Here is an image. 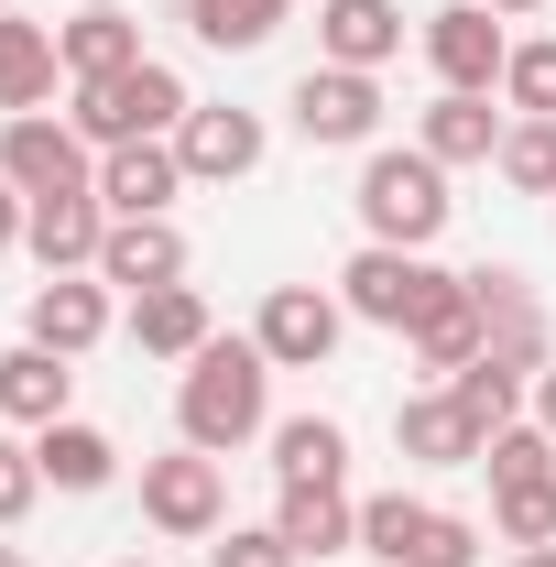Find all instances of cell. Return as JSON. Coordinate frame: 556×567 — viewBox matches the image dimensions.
<instances>
[{
    "label": "cell",
    "mask_w": 556,
    "mask_h": 567,
    "mask_svg": "<svg viewBox=\"0 0 556 567\" xmlns=\"http://www.w3.org/2000/svg\"><path fill=\"white\" fill-rule=\"evenodd\" d=\"M436 284H447V274H436L425 251H382V240H360V251H349V274H339V306L404 339V328H415V306L436 295Z\"/></svg>",
    "instance_id": "8"
},
{
    "label": "cell",
    "mask_w": 556,
    "mask_h": 567,
    "mask_svg": "<svg viewBox=\"0 0 556 567\" xmlns=\"http://www.w3.org/2000/svg\"><path fill=\"white\" fill-rule=\"evenodd\" d=\"M502 132H513V121H502V110H491V99H470V87H447V99H436V110H425V153H436V164H491V153H502Z\"/></svg>",
    "instance_id": "25"
},
{
    "label": "cell",
    "mask_w": 556,
    "mask_h": 567,
    "mask_svg": "<svg viewBox=\"0 0 556 567\" xmlns=\"http://www.w3.org/2000/svg\"><path fill=\"white\" fill-rule=\"evenodd\" d=\"M99 240H110L99 186H76V197H33V218H22V251H33L44 274H99Z\"/></svg>",
    "instance_id": "14"
},
{
    "label": "cell",
    "mask_w": 556,
    "mask_h": 567,
    "mask_svg": "<svg viewBox=\"0 0 556 567\" xmlns=\"http://www.w3.org/2000/svg\"><path fill=\"white\" fill-rule=\"evenodd\" d=\"M33 492H44V458H33V447H0V535L33 513Z\"/></svg>",
    "instance_id": "34"
},
{
    "label": "cell",
    "mask_w": 556,
    "mask_h": 567,
    "mask_svg": "<svg viewBox=\"0 0 556 567\" xmlns=\"http://www.w3.org/2000/svg\"><path fill=\"white\" fill-rule=\"evenodd\" d=\"M33 458H44V481H55V492H110V481H121V447H110L99 425H76V415L44 425V436H33Z\"/></svg>",
    "instance_id": "26"
},
{
    "label": "cell",
    "mask_w": 556,
    "mask_h": 567,
    "mask_svg": "<svg viewBox=\"0 0 556 567\" xmlns=\"http://www.w3.org/2000/svg\"><path fill=\"white\" fill-rule=\"evenodd\" d=\"M535 425H546V436H556V360H546V371H535Z\"/></svg>",
    "instance_id": "37"
},
{
    "label": "cell",
    "mask_w": 556,
    "mask_h": 567,
    "mask_svg": "<svg viewBox=\"0 0 556 567\" xmlns=\"http://www.w3.org/2000/svg\"><path fill=\"white\" fill-rule=\"evenodd\" d=\"M66 393H76V371L55 350H33V339H22V350H0V415L11 425H33V436H44V425L66 415Z\"/></svg>",
    "instance_id": "23"
},
{
    "label": "cell",
    "mask_w": 556,
    "mask_h": 567,
    "mask_svg": "<svg viewBox=\"0 0 556 567\" xmlns=\"http://www.w3.org/2000/svg\"><path fill=\"white\" fill-rule=\"evenodd\" d=\"M55 55H66L76 87H99V76H132V66H142V22H132V11H110V0H87L76 22H55Z\"/></svg>",
    "instance_id": "19"
},
{
    "label": "cell",
    "mask_w": 556,
    "mask_h": 567,
    "mask_svg": "<svg viewBox=\"0 0 556 567\" xmlns=\"http://www.w3.org/2000/svg\"><path fill=\"white\" fill-rule=\"evenodd\" d=\"M481 470H491V492H524V481H556V436L546 425H502L481 447Z\"/></svg>",
    "instance_id": "31"
},
{
    "label": "cell",
    "mask_w": 556,
    "mask_h": 567,
    "mask_svg": "<svg viewBox=\"0 0 556 567\" xmlns=\"http://www.w3.org/2000/svg\"><path fill=\"white\" fill-rule=\"evenodd\" d=\"M87 153H99V142H76V121H44V110L0 121V175H11L22 197H76V186H99Z\"/></svg>",
    "instance_id": "6"
},
{
    "label": "cell",
    "mask_w": 556,
    "mask_h": 567,
    "mask_svg": "<svg viewBox=\"0 0 556 567\" xmlns=\"http://www.w3.org/2000/svg\"><path fill=\"white\" fill-rule=\"evenodd\" d=\"M22 339L55 350V360H87L99 339H110V284L99 274H44L33 306H22Z\"/></svg>",
    "instance_id": "10"
},
{
    "label": "cell",
    "mask_w": 556,
    "mask_h": 567,
    "mask_svg": "<svg viewBox=\"0 0 556 567\" xmlns=\"http://www.w3.org/2000/svg\"><path fill=\"white\" fill-rule=\"evenodd\" d=\"M186 76L164 66V55H142L132 76H99V87H76V142H99V153H121V142H175L186 132Z\"/></svg>",
    "instance_id": "2"
},
{
    "label": "cell",
    "mask_w": 556,
    "mask_h": 567,
    "mask_svg": "<svg viewBox=\"0 0 556 567\" xmlns=\"http://www.w3.org/2000/svg\"><path fill=\"white\" fill-rule=\"evenodd\" d=\"M284 110H295L306 142H371V132H382V87H371L360 66H306Z\"/></svg>",
    "instance_id": "11"
},
{
    "label": "cell",
    "mask_w": 556,
    "mask_h": 567,
    "mask_svg": "<svg viewBox=\"0 0 556 567\" xmlns=\"http://www.w3.org/2000/svg\"><path fill=\"white\" fill-rule=\"evenodd\" d=\"M274 470H284V492L339 481V470H349V436H339L328 415H284V425H274Z\"/></svg>",
    "instance_id": "27"
},
{
    "label": "cell",
    "mask_w": 556,
    "mask_h": 567,
    "mask_svg": "<svg viewBox=\"0 0 556 567\" xmlns=\"http://www.w3.org/2000/svg\"><path fill=\"white\" fill-rule=\"evenodd\" d=\"M491 164H502V186H513V197H556V121H513Z\"/></svg>",
    "instance_id": "30"
},
{
    "label": "cell",
    "mask_w": 556,
    "mask_h": 567,
    "mask_svg": "<svg viewBox=\"0 0 556 567\" xmlns=\"http://www.w3.org/2000/svg\"><path fill=\"white\" fill-rule=\"evenodd\" d=\"M447 208H459V197H447V164H436L425 142L360 164V229H371L382 251H425V240L447 229Z\"/></svg>",
    "instance_id": "3"
},
{
    "label": "cell",
    "mask_w": 556,
    "mask_h": 567,
    "mask_svg": "<svg viewBox=\"0 0 556 567\" xmlns=\"http://www.w3.org/2000/svg\"><path fill=\"white\" fill-rule=\"evenodd\" d=\"M317 44H328V66H382V55H404V11L393 0H317Z\"/></svg>",
    "instance_id": "20"
},
{
    "label": "cell",
    "mask_w": 556,
    "mask_h": 567,
    "mask_svg": "<svg viewBox=\"0 0 556 567\" xmlns=\"http://www.w3.org/2000/svg\"><path fill=\"white\" fill-rule=\"evenodd\" d=\"M491 11H546V0H491Z\"/></svg>",
    "instance_id": "39"
},
{
    "label": "cell",
    "mask_w": 556,
    "mask_h": 567,
    "mask_svg": "<svg viewBox=\"0 0 556 567\" xmlns=\"http://www.w3.org/2000/svg\"><path fill=\"white\" fill-rule=\"evenodd\" d=\"M186 33L218 44V55H251V44L284 33V0H186Z\"/></svg>",
    "instance_id": "28"
},
{
    "label": "cell",
    "mask_w": 556,
    "mask_h": 567,
    "mask_svg": "<svg viewBox=\"0 0 556 567\" xmlns=\"http://www.w3.org/2000/svg\"><path fill=\"white\" fill-rule=\"evenodd\" d=\"M491 524H502V546H556V481L491 492Z\"/></svg>",
    "instance_id": "32"
},
{
    "label": "cell",
    "mask_w": 556,
    "mask_h": 567,
    "mask_svg": "<svg viewBox=\"0 0 556 567\" xmlns=\"http://www.w3.org/2000/svg\"><path fill=\"white\" fill-rule=\"evenodd\" d=\"M175 186H186L175 142H121V153H99V208L110 218H164Z\"/></svg>",
    "instance_id": "17"
},
{
    "label": "cell",
    "mask_w": 556,
    "mask_h": 567,
    "mask_svg": "<svg viewBox=\"0 0 556 567\" xmlns=\"http://www.w3.org/2000/svg\"><path fill=\"white\" fill-rule=\"evenodd\" d=\"M121 567H153V557H121Z\"/></svg>",
    "instance_id": "41"
},
{
    "label": "cell",
    "mask_w": 556,
    "mask_h": 567,
    "mask_svg": "<svg viewBox=\"0 0 556 567\" xmlns=\"http://www.w3.org/2000/svg\"><path fill=\"white\" fill-rule=\"evenodd\" d=\"M502 99H513L524 121H556V33H546V44H513V66H502Z\"/></svg>",
    "instance_id": "33"
},
{
    "label": "cell",
    "mask_w": 556,
    "mask_h": 567,
    "mask_svg": "<svg viewBox=\"0 0 556 567\" xmlns=\"http://www.w3.org/2000/svg\"><path fill=\"white\" fill-rule=\"evenodd\" d=\"M360 546L382 567H481V524H459V513H436L415 492H371L360 502Z\"/></svg>",
    "instance_id": "4"
},
{
    "label": "cell",
    "mask_w": 556,
    "mask_h": 567,
    "mask_svg": "<svg viewBox=\"0 0 556 567\" xmlns=\"http://www.w3.org/2000/svg\"><path fill=\"white\" fill-rule=\"evenodd\" d=\"M22 218H33V197H22V186H11V175H0V251H11V240H22Z\"/></svg>",
    "instance_id": "36"
},
{
    "label": "cell",
    "mask_w": 556,
    "mask_h": 567,
    "mask_svg": "<svg viewBox=\"0 0 556 567\" xmlns=\"http://www.w3.org/2000/svg\"><path fill=\"white\" fill-rule=\"evenodd\" d=\"M99 284H121V295H164V284H186V229H175V218H110V240H99Z\"/></svg>",
    "instance_id": "15"
},
{
    "label": "cell",
    "mask_w": 556,
    "mask_h": 567,
    "mask_svg": "<svg viewBox=\"0 0 556 567\" xmlns=\"http://www.w3.org/2000/svg\"><path fill=\"white\" fill-rule=\"evenodd\" d=\"M339 328H349V306L328 295V284H274V295H262V317H251V339H262L274 371H328Z\"/></svg>",
    "instance_id": "7"
},
{
    "label": "cell",
    "mask_w": 556,
    "mask_h": 567,
    "mask_svg": "<svg viewBox=\"0 0 556 567\" xmlns=\"http://www.w3.org/2000/svg\"><path fill=\"white\" fill-rule=\"evenodd\" d=\"M55 33L44 22H22V11H0V121H22V110H44L55 99Z\"/></svg>",
    "instance_id": "22"
},
{
    "label": "cell",
    "mask_w": 556,
    "mask_h": 567,
    "mask_svg": "<svg viewBox=\"0 0 556 567\" xmlns=\"http://www.w3.org/2000/svg\"><path fill=\"white\" fill-rule=\"evenodd\" d=\"M447 393H459V404H470V425H481V436H502V425L524 415V393H535V382H524V371H502V360H470V371H447Z\"/></svg>",
    "instance_id": "29"
},
{
    "label": "cell",
    "mask_w": 556,
    "mask_h": 567,
    "mask_svg": "<svg viewBox=\"0 0 556 567\" xmlns=\"http://www.w3.org/2000/svg\"><path fill=\"white\" fill-rule=\"evenodd\" d=\"M0 567H33V557H22V546H0Z\"/></svg>",
    "instance_id": "40"
},
{
    "label": "cell",
    "mask_w": 556,
    "mask_h": 567,
    "mask_svg": "<svg viewBox=\"0 0 556 567\" xmlns=\"http://www.w3.org/2000/svg\"><path fill=\"white\" fill-rule=\"evenodd\" d=\"M142 513H153V535H175V546H197V535H229V470H218L208 447L142 458Z\"/></svg>",
    "instance_id": "5"
},
{
    "label": "cell",
    "mask_w": 556,
    "mask_h": 567,
    "mask_svg": "<svg viewBox=\"0 0 556 567\" xmlns=\"http://www.w3.org/2000/svg\"><path fill=\"white\" fill-rule=\"evenodd\" d=\"M262 153H274V132H262L251 110H186V132H175V164H186V186H240Z\"/></svg>",
    "instance_id": "13"
},
{
    "label": "cell",
    "mask_w": 556,
    "mask_h": 567,
    "mask_svg": "<svg viewBox=\"0 0 556 567\" xmlns=\"http://www.w3.org/2000/svg\"><path fill=\"white\" fill-rule=\"evenodd\" d=\"M262 404H274V360L262 339H208V350L186 360V382H175V425H186V447H251L262 436Z\"/></svg>",
    "instance_id": "1"
},
{
    "label": "cell",
    "mask_w": 556,
    "mask_h": 567,
    "mask_svg": "<svg viewBox=\"0 0 556 567\" xmlns=\"http://www.w3.org/2000/svg\"><path fill=\"white\" fill-rule=\"evenodd\" d=\"M513 567H556V546H524V557H513Z\"/></svg>",
    "instance_id": "38"
},
{
    "label": "cell",
    "mask_w": 556,
    "mask_h": 567,
    "mask_svg": "<svg viewBox=\"0 0 556 567\" xmlns=\"http://www.w3.org/2000/svg\"><path fill=\"white\" fill-rule=\"evenodd\" d=\"M208 567H306V557H295V546H284L274 524H251V535H229V546H218Z\"/></svg>",
    "instance_id": "35"
},
{
    "label": "cell",
    "mask_w": 556,
    "mask_h": 567,
    "mask_svg": "<svg viewBox=\"0 0 556 567\" xmlns=\"http://www.w3.org/2000/svg\"><path fill=\"white\" fill-rule=\"evenodd\" d=\"M404 350H415L425 371H470V360H481V295H470V274H447V284L415 306Z\"/></svg>",
    "instance_id": "18"
},
{
    "label": "cell",
    "mask_w": 556,
    "mask_h": 567,
    "mask_svg": "<svg viewBox=\"0 0 556 567\" xmlns=\"http://www.w3.org/2000/svg\"><path fill=\"white\" fill-rule=\"evenodd\" d=\"M132 339L153 360H197L218 339L208 328V295H197V284H164V295H132Z\"/></svg>",
    "instance_id": "24"
},
{
    "label": "cell",
    "mask_w": 556,
    "mask_h": 567,
    "mask_svg": "<svg viewBox=\"0 0 556 567\" xmlns=\"http://www.w3.org/2000/svg\"><path fill=\"white\" fill-rule=\"evenodd\" d=\"M425 66L447 76V87H470V99H491L502 66H513L502 11H491V0H447V11H425Z\"/></svg>",
    "instance_id": "9"
},
{
    "label": "cell",
    "mask_w": 556,
    "mask_h": 567,
    "mask_svg": "<svg viewBox=\"0 0 556 567\" xmlns=\"http://www.w3.org/2000/svg\"><path fill=\"white\" fill-rule=\"evenodd\" d=\"M470 295H481V350L502 360V371H546V317H535V295H524V274L513 262H481L470 274Z\"/></svg>",
    "instance_id": "12"
},
{
    "label": "cell",
    "mask_w": 556,
    "mask_h": 567,
    "mask_svg": "<svg viewBox=\"0 0 556 567\" xmlns=\"http://www.w3.org/2000/svg\"><path fill=\"white\" fill-rule=\"evenodd\" d=\"M393 447L415 458V470H481V425H470V404L436 382V393H415V404H393Z\"/></svg>",
    "instance_id": "16"
},
{
    "label": "cell",
    "mask_w": 556,
    "mask_h": 567,
    "mask_svg": "<svg viewBox=\"0 0 556 567\" xmlns=\"http://www.w3.org/2000/svg\"><path fill=\"white\" fill-rule=\"evenodd\" d=\"M0 11H11V0H0Z\"/></svg>",
    "instance_id": "42"
},
{
    "label": "cell",
    "mask_w": 556,
    "mask_h": 567,
    "mask_svg": "<svg viewBox=\"0 0 556 567\" xmlns=\"http://www.w3.org/2000/svg\"><path fill=\"white\" fill-rule=\"evenodd\" d=\"M274 535L295 546V557H349V546H360V502H349L339 481H306V492H284Z\"/></svg>",
    "instance_id": "21"
}]
</instances>
